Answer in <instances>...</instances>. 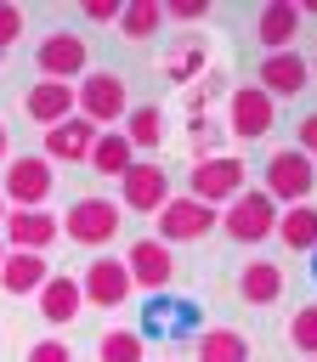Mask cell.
Here are the masks:
<instances>
[{"label":"cell","instance_id":"obj_1","mask_svg":"<svg viewBox=\"0 0 317 362\" xmlns=\"http://www.w3.org/2000/svg\"><path fill=\"white\" fill-rule=\"evenodd\" d=\"M249 187V164L238 153H215V158H192V175H187V198L209 204V209H226L238 192Z\"/></svg>","mask_w":317,"mask_h":362},{"label":"cell","instance_id":"obj_2","mask_svg":"<svg viewBox=\"0 0 317 362\" xmlns=\"http://www.w3.org/2000/svg\"><path fill=\"white\" fill-rule=\"evenodd\" d=\"M74 113L91 119L96 130L125 124V113H130V90H125V79L108 74V68H85V85H74Z\"/></svg>","mask_w":317,"mask_h":362},{"label":"cell","instance_id":"obj_3","mask_svg":"<svg viewBox=\"0 0 317 362\" xmlns=\"http://www.w3.org/2000/svg\"><path fill=\"white\" fill-rule=\"evenodd\" d=\"M311 187H317V164H311L300 147H277V153L266 158V181H260V192H266L277 209H289V204H311Z\"/></svg>","mask_w":317,"mask_h":362},{"label":"cell","instance_id":"obj_4","mask_svg":"<svg viewBox=\"0 0 317 362\" xmlns=\"http://www.w3.org/2000/svg\"><path fill=\"white\" fill-rule=\"evenodd\" d=\"M119 198H74L68 204V215H57V226H62V238H74L79 249H102V243H113L119 238Z\"/></svg>","mask_w":317,"mask_h":362},{"label":"cell","instance_id":"obj_5","mask_svg":"<svg viewBox=\"0 0 317 362\" xmlns=\"http://www.w3.org/2000/svg\"><path fill=\"white\" fill-rule=\"evenodd\" d=\"M51 187H57V175H51V164H45L40 153H17V158H6V181H0L6 209H45Z\"/></svg>","mask_w":317,"mask_h":362},{"label":"cell","instance_id":"obj_6","mask_svg":"<svg viewBox=\"0 0 317 362\" xmlns=\"http://www.w3.org/2000/svg\"><path fill=\"white\" fill-rule=\"evenodd\" d=\"M221 226H226V238H232V243L255 249V243H266V238H272V226H277V204H272L260 187H243V192L221 209Z\"/></svg>","mask_w":317,"mask_h":362},{"label":"cell","instance_id":"obj_7","mask_svg":"<svg viewBox=\"0 0 317 362\" xmlns=\"http://www.w3.org/2000/svg\"><path fill=\"white\" fill-rule=\"evenodd\" d=\"M221 226V209H209V204H198V198H187V192H170V204L158 209V243H198V238H209Z\"/></svg>","mask_w":317,"mask_h":362},{"label":"cell","instance_id":"obj_8","mask_svg":"<svg viewBox=\"0 0 317 362\" xmlns=\"http://www.w3.org/2000/svg\"><path fill=\"white\" fill-rule=\"evenodd\" d=\"M136 334H142V339H147V334H158V339H198V334H204V311H198V300H187V294H153Z\"/></svg>","mask_w":317,"mask_h":362},{"label":"cell","instance_id":"obj_9","mask_svg":"<svg viewBox=\"0 0 317 362\" xmlns=\"http://www.w3.org/2000/svg\"><path fill=\"white\" fill-rule=\"evenodd\" d=\"M170 204V170L153 164V158H136L125 175H119V209H136V215H158Z\"/></svg>","mask_w":317,"mask_h":362},{"label":"cell","instance_id":"obj_10","mask_svg":"<svg viewBox=\"0 0 317 362\" xmlns=\"http://www.w3.org/2000/svg\"><path fill=\"white\" fill-rule=\"evenodd\" d=\"M125 272H130V288H147V294H170L175 283V249L158 243V238H136L130 255H119Z\"/></svg>","mask_w":317,"mask_h":362},{"label":"cell","instance_id":"obj_11","mask_svg":"<svg viewBox=\"0 0 317 362\" xmlns=\"http://www.w3.org/2000/svg\"><path fill=\"white\" fill-rule=\"evenodd\" d=\"M272 124H277V102L260 85H232V96H226V130L238 141H260Z\"/></svg>","mask_w":317,"mask_h":362},{"label":"cell","instance_id":"obj_12","mask_svg":"<svg viewBox=\"0 0 317 362\" xmlns=\"http://www.w3.org/2000/svg\"><path fill=\"white\" fill-rule=\"evenodd\" d=\"M57 238H62V226H57L51 209H6V226H0V243H6V249L45 255Z\"/></svg>","mask_w":317,"mask_h":362},{"label":"cell","instance_id":"obj_13","mask_svg":"<svg viewBox=\"0 0 317 362\" xmlns=\"http://www.w3.org/2000/svg\"><path fill=\"white\" fill-rule=\"evenodd\" d=\"M85 62H91V51H85V40H79V34L57 28V34H45V40H40V79L74 85V79H85Z\"/></svg>","mask_w":317,"mask_h":362},{"label":"cell","instance_id":"obj_14","mask_svg":"<svg viewBox=\"0 0 317 362\" xmlns=\"http://www.w3.org/2000/svg\"><path fill=\"white\" fill-rule=\"evenodd\" d=\"M79 294H85L91 305H102V311H119V305L130 300V272H125V260H119V255H96V260L85 266V277H79Z\"/></svg>","mask_w":317,"mask_h":362},{"label":"cell","instance_id":"obj_15","mask_svg":"<svg viewBox=\"0 0 317 362\" xmlns=\"http://www.w3.org/2000/svg\"><path fill=\"white\" fill-rule=\"evenodd\" d=\"M96 136H102V130H96L91 119L68 113L62 124H51V130H45V153H40V158H45L51 170H57V164H85V158H91V147H96Z\"/></svg>","mask_w":317,"mask_h":362},{"label":"cell","instance_id":"obj_16","mask_svg":"<svg viewBox=\"0 0 317 362\" xmlns=\"http://www.w3.org/2000/svg\"><path fill=\"white\" fill-rule=\"evenodd\" d=\"M306 79H311V62L300 57V51H266L260 57V90L272 96V102H283V96H300L306 90Z\"/></svg>","mask_w":317,"mask_h":362},{"label":"cell","instance_id":"obj_17","mask_svg":"<svg viewBox=\"0 0 317 362\" xmlns=\"http://www.w3.org/2000/svg\"><path fill=\"white\" fill-rule=\"evenodd\" d=\"M300 6L294 0H272V6H260L255 11V40L266 45V51H294V40H300Z\"/></svg>","mask_w":317,"mask_h":362},{"label":"cell","instance_id":"obj_18","mask_svg":"<svg viewBox=\"0 0 317 362\" xmlns=\"http://www.w3.org/2000/svg\"><path fill=\"white\" fill-rule=\"evenodd\" d=\"M23 113L34 119V124H62L68 113H74V85H57V79H40V85H28L23 90Z\"/></svg>","mask_w":317,"mask_h":362},{"label":"cell","instance_id":"obj_19","mask_svg":"<svg viewBox=\"0 0 317 362\" xmlns=\"http://www.w3.org/2000/svg\"><path fill=\"white\" fill-rule=\"evenodd\" d=\"M238 300H243V305H277V300H283V266H272V260H243V266H238Z\"/></svg>","mask_w":317,"mask_h":362},{"label":"cell","instance_id":"obj_20","mask_svg":"<svg viewBox=\"0 0 317 362\" xmlns=\"http://www.w3.org/2000/svg\"><path fill=\"white\" fill-rule=\"evenodd\" d=\"M85 311V294H79V277H62V272H51L45 283H40V317L45 322H74Z\"/></svg>","mask_w":317,"mask_h":362},{"label":"cell","instance_id":"obj_21","mask_svg":"<svg viewBox=\"0 0 317 362\" xmlns=\"http://www.w3.org/2000/svg\"><path fill=\"white\" fill-rule=\"evenodd\" d=\"M277 243L283 249H294V255H311L317 249V204H289V209H277Z\"/></svg>","mask_w":317,"mask_h":362},{"label":"cell","instance_id":"obj_22","mask_svg":"<svg viewBox=\"0 0 317 362\" xmlns=\"http://www.w3.org/2000/svg\"><path fill=\"white\" fill-rule=\"evenodd\" d=\"M45 255H23V249H6V266H0V288L6 294H40L45 283Z\"/></svg>","mask_w":317,"mask_h":362},{"label":"cell","instance_id":"obj_23","mask_svg":"<svg viewBox=\"0 0 317 362\" xmlns=\"http://www.w3.org/2000/svg\"><path fill=\"white\" fill-rule=\"evenodd\" d=\"M119 136L130 141V153H153V147L164 141V107H158V102H142V107H130Z\"/></svg>","mask_w":317,"mask_h":362},{"label":"cell","instance_id":"obj_24","mask_svg":"<svg viewBox=\"0 0 317 362\" xmlns=\"http://www.w3.org/2000/svg\"><path fill=\"white\" fill-rule=\"evenodd\" d=\"M192 356L198 362H249V339L238 328H204L192 339Z\"/></svg>","mask_w":317,"mask_h":362},{"label":"cell","instance_id":"obj_25","mask_svg":"<svg viewBox=\"0 0 317 362\" xmlns=\"http://www.w3.org/2000/svg\"><path fill=\"white\" fill-rule=\"evenodd\" d=\"M96 175H125L130 164H136V153H130V141L119 136V130H102L96 136V147H91V158H85Z\"/></svg>","mask_w":317,"mask_h":362},{"label":"cell","instance_id":"obj_26","mask_svg":"<svg viewBox=\"0 0 317 362\" xmlns=\"http://www.w3.org/2000/svg\"><path fill=\"white\" fill-rule=\"evenodd\" d=\"M119 28H125V40H153L164 28V6L158 0H130V6H119Z\"/></svg>","mask_w":317,"mask_h":362},{"label":"cell","instance_id":"obj_27","mask_svg":"<svg viewBox=\"0 0 317 362\" xmlns=\"http://www.w3.org/2000/svg\"><path fill=\"white\" fill-rule=\"evenodd\" d=\"M96 356H102V362H147V339H142L136 328H108V334L96 339Z\"/></svg>","mask_w":317,"mask_h":362},{"label":"cell","instance_id":"obj_28","mask_svg":"<svg viewBox=\"0 0 317 362\" xmlns=\"http://www.w3.org/2000/svg\"><path fill=\"white\" fill-rule=\"evenodd\" d=\"M289 345L300 356H317V300H306L294 317H289Z\"/></svg>","mask_w":317,"mask_h":362},{"label":"cell","instance_id":"obj_29","mask_svg":"<svg viewBox=\"0 0 317 362\" xmlns=\"http://www.w3.org/2000/svg\"><path fill=\"white\" fill-rule=\"evenodd\" d=\"M204 68H209L204 45H187V51H175V57L164 62V74H170L175 85H192V79H204Z\"/></svg>","mask_w":317,"mask_h":362},{"label":"cell","instance_id":"obj_30","mask_svg":"<svg viewBox=\"0 0 317 362\" xmlns=\"http://www.w3.org/2000/svg\"><path fill=\"white\" fill-rule=\"evenodd\" d=\"M187 141H192V153H198V158H215V153H221V124H215V119H192Z\"/></svg>","mask_w":317,"mask_h":362},{"label":"cell","instance_id":"obj_31","mask_svg":"<svg viewBox=\"0 0 317 362\" xmlns=\"http://www.w3.org/2000/svg\"><path fill=\"white\" fill-rule=\"evenodd\" d=\"M204 17H209L204 0H170L164 6V23H204Z\"/></svg>","mask_w":317,"mask_h":362},{"label":"cell","instance_id":"obj_32","mask_svg":"<svg viewBox=\"0 0 317 362\" xmlns=\"http://www.w3.org/2000/svg\"><path fill=\"white\" fill-rule=\"evenodd\" d=\"M11 40H23V6H11V0H0V51H6Z\"/></svg>","mask_w":317,"mask_h":362},{"label":"cell","instance_id":"obj_33","mask_svg":"<svg viewBox=\"0 0 317 362\" xmlns=\"http://www.w3.org/2000/svg\"><path fill=\"white\" fill-rule=\"evenodd\" d=\"M28 362H74V351L62 339H34L28 345Z\"/></svg>","mask_w":317,"mask_h":362},{"label":"cell","instance_id":"obj_34","mask_svg":"<svg viewBox=\"0 0 317 362\" xmlns=\"http://www.w3.org/2000/svg\"><path fill=\"white\" fill-rule=\"evenodd\" d=\"M294 147H300V153L317 164V113H306V119L294 124Z\"/></svg>","mask_w":317,"mask_h":362},{"label":"cell","instance_id":"obj_35","mask_svg":"<svg viewBox=\"0 0 317 362\" xmlns=\"http://www.w3.org/2000/svg\"><path fill=\"white\" fill-rule=\"evenodd\" d=\"M85 23H119V0H85Z\"/></svg>","mask_w":317,"mask_h":362},{"label":"cell","instance_id":"obj_36","mask_svg":"<svg viewBox=\"0 0 317 362\" xmlns=\"http://www.w3.org/2000/svg\"><path fill=\"white\" fill-rule=\"evenodd\" d=\"M300 6V17H317V0H294Z\"/></svg>","mask_w":317,"mask_h":362},{"label":"cell","instance_id":"obj_37","mask_svg":"<svg viewBox=\"0 0 317 362\" xmlns=\"http://www.w3.org/2000/svg\"><path fill=\"white\" fill-rule=\"evenodd\" d=\"M6 153H11V136H6V124H0V164H6Z\"/></svg>","mask_w":317,"mask_h":362},{"label":"cell","instance_id":"obj_38","mask_svg":"<svg viewBox=\"0 0 317 362\" xmlns=\"http://www.w3.org/2000/svg\"><path fill=\"white\" fill-rule=\"evenodd\" d=\"M0 226H6V198H0Z\"/></svg>","mask_w":317,"mask_h":362},{"label":"cell","instance_id":"obj_39","mask_svg":"<svg viewBox=\"0 0 317 362\" xmlns=\"http://www.w3.org/2000/svg\"><path fill=\"white\" fill-rule=\"evenodd\" d=\"M311 277H317V249H311Z\"/></svg>","mask_w":317,"mask_h":362},{"label":"cell","instance_id":"obj_40","mask_svg":"<svg viewBox=\"0 0 317 362\" xmlns=\"http://www.w3.org/2000/svg\"><path fill=\"white\" fill-rule=\"evenodd\" d=\"M0 266H6V243H0Z\"/></svg>","mask_w":317,"mask_h":362},{"label":"cell","instance_id":"obj_41","mask_svg":"<svg viewBox=\"0 0 317 362\" xmlns=\"http://www.w3.org/2000/svg\"><path fill=\"white\" fill-rule=\"evenodd\" d=\"M311 74H317V51H311Z\"/></svg>","mask_w":317,"mask_h":362},{"label":"cell","instance_id":"obj_42","mask_svg":"<svg viewBox=\"0 0 317 362\" xmlns=\"http://www.w3.org/2000/svg\"><path fill=\"white\" fill-rule=\"evenodd\" d=\"M300 362H317V356H300Z\"/></svg>","mask_w":317,"mask_h":362}]
</instances>
